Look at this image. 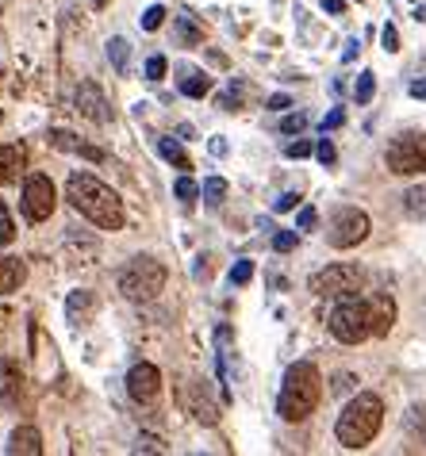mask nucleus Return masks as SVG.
<instances>
[{
  "mask_svg": "<svg viewBox=\"0 0 426 456\" xmlns=\"http://www.w3.org/2000/svg\"><path fill=\"white\" fill-rule=\"evenodd\" d=\"M181 93H184V96H193V100L208 96V93H211V77H208V73H200V69H184Z\"/></svg>",
  "mask_w": 426,
  "mask_h": 456,
  "instance_id": "6ab92c4d",
  "label": "nucleus"
},
{
  "mask_svg": "<svg viewBox=\"0 0 426 456\" xmlns=\"http://www.w3.org/2000/svg\"><path fill=\"white\" fill-rule=\"evenodd\" d=\"M66 200L78 208L85 219L96 223L100 231H119L127 223V211H123V200L111 192L104 181H96L93 173H73L66 181Z\"/></svg>",
  "mask_w": 426,
  "mask_h": 456,
  "instance_id": "f257e3e1",
  "label": "nucleus"
},
{
  "mask_svg": "<svg viewBox=\"0 0 426 456\" xmlns=\"http://www.w3.org/2000/svg\"><path fill=\"white\" fill-rule=\"evenodd\" d=\"M12 238H16V231H12V219H8L4 211H0V246H8Z\"/></svg>",
  "mask_w": 426,
  "mask_h": 456,
  "instance_id": "4c0bfd02",
  "label": "nucleus"
},
{
  "mask_svg": "<svg viewBox=\"0 0 426 456\" xmlns=\"http://www.w3.org/2000/svg\"><path fill=\"white\" fill-rule=\"evenodd\" d=\"M381 43H384V50H388V54H396V50H399V35H396V28H392V23H388V28L381 31Z\"/></svg>",
  "mask_w": 426,
  "mask_h": 456,
  "instance_id": "f704fd0d",
  "label": "nucleus"
},
{
  "mask_svg": "<svg viewBox=\"0 0 426 456\" xmlns=\"http://www.w3.org/2000/svg\"><path fill=\"white\" fill-rule=\"evenodd\" d=\"M66 311H70V322H85V314H89L93 311V296H89V291H73V296H70V303H66Z\"/></svg>",
  "mask_w": 426,
  "mask_h": 456,
  "instance_id": "412c9836",
  "label": "nucleus"
},
{
  "mask_svg": "<svg viewBox=\"0 0 426 456\" xmlns=\"http://www.w3.org/2000/svg\"><path fill=\"white\" fill-rule=\"evenodd\" d=\"M50 142H54L58 150H66V154H81V158H89V161H104V150L89 146L85 138L70 134V131H50Z\"/></svg>",
  "mask_w": 426,
  "mask_h": 456,
  "instance_id": "4468645a",
  "label": "nucleus"
},
{
  "mask_svg": "<svg viewBox=\"0 0 426 456\" xmlns=\"http://www.w3.org/2000/svg\"><path fill=\"white\" fill-rule=\"evenodd\" d=\"M119 291H123V299H131V303L158 299L161 291H166V265L154 261V257L127 261L119 273Z\"/></svg>",
  "mask_w": 426,
  "mask_h": 456,
  "instance_id": "20e7f679",
  "label": "nucleus"
},
{
  "mask_svg": "<svg viewBox=\"0 0 426 456\" xmlns=\"http://www.w3.org/2000/svg\"><path fill=\"white\" fill-rule=\"evenodd\" d=\"M304 126H307L304 116H284V119H281V131H284V134H299Z\"/></svg>",
  "mask_w": 426,
  "mask_h": 456,
  "instance_id": "72a5a7b5",
  "label": "nucleus"
},
{
  "mask_svg": "<svg viewBox=\"0 0 426 456\" xmlns=\"http://www.w3.org/2000/svg\"><path fill=\"white\" fill-rule=\"evenodd\" d=\"M158 154L169 161V166H177V169H193V161H189V154L181 150V142H173V138H161L158 142Z\"/></svg>",
  "mask_w": 426,
  "mask_h": 456,
  "instance_id": "aec40b11",
  "label": "nucleus"
},
{
  "mask_svg": "<svg viewBox=\"0 0 426 456\" xmlns=\"http://www.w3.org/2000/svg\"><path fill=\"white\" fill-rule=\"evenodd\" d=\"M319 395H323V379H319L315 364L311 361L288 364L281 395H277V414L284 422H304V418L319 407Z\"/></svg>",
  "mask_w": 426,
  "mask_h": 456,
  "instance_id": "7ed1b4c3",
  "label": "nucleus"
},
{
  "mask_svg": "<svg viewBox=\"0 0 426 456\" xmlns=\"http://www.w3.org/2000/svg\"><path fill=\"white\" fill-rule=\"evenodd\" d=\"M373 93H377V77L373 73H361L357 85H354V96H357V104H369Z\"/></svg>",
  "mask_w": 426,
  "mask_h": 456,
  "instance_id": "bb28decb",
  "label": "nucleus"
},
{
  "mask_svg": "<svg viewBox=\"0 0 426 456\" xmlns=\"http://www.w3.org/2000/svg\"><path fill=\"white\" fill-rule=\"evenodd\" d=\"M269 108L273 111H284V108H292V100H288L284 93H277V96H269Z\"/></svg>",
  "mask_w": 426,
  "mask_h": 456,
  "instance_id": "a19ab883",
  "label": "nucleus"
},
{
  "mask_svg": "<svg viewBox=\"0 0 426 456\" xmlns=\"http://www.w3.org/2000/svg\"><path fill=\"white\" fill-rule=\"evenodd\" d=\"M411 96H426V77L422 81H411Z\"/></svg>",
  "mask_w": 426,
  "mask_h": 456,
  "instance_id": "a18cd8bd",
  "label": "nucleus"
},
{
  "mask_svg": "<svg viewBox=\"0 0 426 456\" xmlns=\"http://www.w3.org/2000/svg\"><path fill=\"white\" fill-rule=\"evenodd\" d=\"M161 20H166V8L161 4H150L143 16H139V23H143V31H158L161 28Z\"/></svg>",
  "mask_w": 426,
  "mask_h": 456,
  "instance_id": "c85d7f7f",
  "label": "nucleus"
},
{
  "mask_svg": "<svg viewBox=\"0 0 426 456\" xmlns=\"http://www.w3.org/2000/svg\"><path fill=\"white\" fill-rule=\"evenodd\" d=\"M388 169L392 173H426V134H399L392 146H388Z\"/></svg>",
  "mask_w": 426,
  "mask_h": 456,
  "instance_id": "423d86ee",
  "label": "nucleus"
},
{
  "mask_svg": "<svg viewBox=\"0 0 426 456\" xmlns=\"http://www.w3.org/2000/svg\"><path fill=\"white\" fill-rule=\"evenodd\" d=\"M349 387H354V376H338L334 379V391H349Z\"/></svg>",
  "mask_w": 426,
  "mask_h": 456,
  "instance_id": "c03bdc74",
  "label": "nucleus"
},
{
  "mask_svg": "<svg viewBox=\"0 0 426 456\" xmlns=\"http://www.w3.org/2000/svg\"><path fill=\"white\" fill-rule=\"evenodd\" d=\"M284 154H288V158H307V154H311V142H304V138H299V142H288Z\"/></svg>",
  "mask_w": 426,
  "mask_h": 456,
  "instance_id": "e433bc0d",
  "label": "nucleus"
},
{
  "mask_svg": "<svg viewBox=\"0 0 426 456\" xmlns=\"http://www.w3.org/2000/svg\"><path fill=\"white\" fill-rule=\"evenodd\" d=\"M404 211H407V215H415V219H426V184L411 188V192L404 196Z\"/></svg>",
  "mask_w": 426,
  "mask_h": 456,
  "instance_id": "b1692460",
  "label": "nucleus"
},
{
  "mask_svg": "<svg viewBox=\"0 0 426 456\" xmlns=\"http://www.w3.org/2000/svg\"><path fill=\"white\" fill-rule=\"evenodd\" d=\"M361 288V269L357 265H327L323 273L311 276V291L315 296H354Z\"/></svg>",
  "mask_w": 426,
  "mask_h": 456,
  "instance_id": "6e6552de",
  "label": "nucleus"
},
{
  "mask_svg": "<svg viewBox=\"0 0 426 456\" xmlns=\"http://www.w3.org/2000/svg\"><path fill=\"white\" fill-rule=\"evenodd\" d=\"M223 196H227V181H223V176H208V181H204V200L211 208H219Z\"/></svg>",
  "mask_w": 426,
  "mask_h": 456,
  "instance_id": "393cba45",
  "label": "nucleus"
},
{
  "mask_svg": "<svg viewBox=\"0 0 426 456\" xmlns=\"http://www.w3.org/2000/svg\"><path fill=\"white\" fill-rule=\"evenodd\" d=\"M273 249H277V253L296 249V231H277V234H273Z\"/></svg>",
  "mask_w": 426,
  "mask_h": 456,
  "instance_id": "7c9ffc66",
  "label": "nucleus"
},
{
  "mask_svg": "<svg viewBox=\"0 0 426 456\" xmlns=\"http://www.w3.org/2000/svg\"><path fill=\"white\" fill-rule=\"evenodd\" d=\"M404 434H407L411 445L426 449V403H415V407L404 414Z\"/></svg>",
  "mask_w": 426,
  "mask_h": 456,
  "instance_id": "2eb2a0df",
  "label": "nucleus"
},
{
  "mask_svg": "<svg viewBox=\"0 0 426 456\" xmlns=\"http://www.w3.org/2000/svg\"><path fill=\"white\" fill-rule=\"evenodd\" d=\"M177 39H181L184 46H193V43L204 39V28H200V23L189 16V12H184V16H177Z\"/></svg>",
  "mask_w": 426,
  "mask_h": 456,
  "instance_id": "4be33fe9",
  "label": "nucleus"
},
{
  "mask_svg": "<svg viewBox=\"0 0 426 456\" xmlns=\"http://www.w3.org/2000/svg\"><path fill=\"white\" fill-rule=\"evenodd\" d=\"M369 238V215L357 211V208H338L334 219H331V234L327 242L334 249H349V246H361Z\"/></svg>",
  "mask_w": 426,
  "mask_h": 456,
  "instance_id": "0eeeda50",
  "label": "nucleus"
},
{
  "mask_svg": "<svg viewBox=\"0 0 426 456\" xmlns=\"http://www.w3.org/2000/svg\"><path fill=\"white\" fill-rule=\"evenodd\" d=\"M323 8H327V12H334V16H342V12H346V4H342V0H323Z\"/></svg>",
  "mask_w": 426,
  "mask_h": 456,
  "instance_id": "37998d69",
  "label": "nucleus"
},
{
  "mask_svg": "<svg viewBox=\"0 0 426 456\" xmlns=\"http://www.w3.org/2000/svg\"><path fill=\"white\" fill-rule=\"evenodd\" d=\"M108 4V0H93V8H104Z\"/></svg>",
  "mask_w": 426,
  "mask_h": 456,
  "instance_id": "de8ad7c7",
  "label": "nucleus"
},
{
  "mask_svg": "<svg viewBox=\"0 0 426 456\" xmlns=\"http://www.w3.org/2000/svg\"><path fill=\"white\" fill-rule=\"evenodd\" d=\"M23 215L31 223H43L54 215V184H50V176L43 173L28 176V184H23Z\"/></svg>",
  "mask_w": 426,
  "mask_h": 456,
  "instance_id": "1a4fd4ad",
  "label": "nucleus"
},
{
  "mask_svg": "<svg viewBox=\"0 0 426 456\" xmlns=\"http://www.w3.org/2000/svg\"><path fill=\"white\" fill-rule=\"evenodd\" d=\"M158 391H161V372H158L150 361L135 364V369L127 372V395H131L135 403H150V399H158Z\"/></svg>",
  "mask_w": 426,
  "mask_h": 456,
  "instance_id": "9b49d317",
  "label": "nucleus"
},
{
  "mask_svg": "<svg viewBox=\"0 0 426 456\" xmlns=\"http://www.w3.org/2000/svg\"><path fill=\"white\" fill-rule=\"evenodd\" d=\"M238 104H242V85L231 81V88L219 96V108H227V111H238Z\"/></svg>",
  "mask_w": 426,
  "mask_h": 456,
  "instance_id": "c756f323",
  "label": "nucleus"
},
{
  "mask_svg": "<svg viewBox=\"0 0 426 456\" xmlns=\"http://www.w3.org/2000/svg\"><path fill=\"white\" fill-rule=\"evenodd\" d=\"M20 166H23V150L20 146H0V184L16 181Z\"/></svg>",
  "mask_w": 426,
  "mask_h": 456,
  "instance_id": "a211bd4d",
  "label": "nucleus"
},
{
  "mask_svg": "<svg viewBox=\"0 0 426 456\" xmlns=\"http://www.w3.org/2000/svg\"><path fill=\"white\" fill-rule=\"evenodd\" d=\"M384 426V403L381 395H373V391H357L354 399L346 403V411L338 414V445L342 449H365L373 437L381 434Z\"/></svg>",
  "mask_w": 426,
  "mask_h": 456,
  "instance_id": "f03ea898",
  "label": "nucleus"
},
{
  "mask_svg": "<svg viewBox=\"0 0 426 456\" xmlns=\"http://www.w3.org/2000/svg\"><path fill=\"white\" fill-rule=\"evenodd\" d=\"M173 192H177V200H184V204H193L196 196H204V188H200L193 176H177V184H173Z\"/></svg>",
  "mask_w": 426,
  "mask_h": 456,
  "instance_id": "a878e982",
  "label": "nucleus"
},
{
  "mask_svg": "<svg viewBox=\"0 0 426 456\" xmlns=\"http://www.w3.org/2000/svg\"><path fill=\"white\" fill-rule=\"evenodd\" d=\"M331 334L338 341H346V346H357V341H365L373 334V307H369V299H354V296H346L338 307L331 311Z\"/></svg>",
  "mask_w": 426,
  "mask_h": 456,
  "instance_id": "39448f33",
  "label": "nucleus"
},
{
  "mask_svg": "<svg viewBox=\"0 0 426 456\" xmlns=\"http://www.w3.org/2000/svg\"><path fill=\"white\" fill-rule=\"evenodd\" d=\"M73 104H78V111L85 119H93V123H111V108H108V96L100 93V85L93 81H85L78 88V96H73Z\"/></svg>",
  "mask_w": 426,
  "mask_h": 456,
  "instance_id": "f8f14e48",
  "label": "nucleus"
},
{
  "mask_svg": "<svg viewBox=\"0 0 426 456\" xmlns=\"http://www.w3.org/2000/svg\"><path fill=\"white\" fill-rule=\"evenodd\" d=\"M296 204H299V196H296V192H284V196H281V200H277V204H273V208H277V211H292Z\"/></svg>",
  "mask_w": 426,
  "mask_h": 456,
  "instance_id": "ea45409f",
  "label": "nucleus"
},
{
  "mask_svg": "<svg viewBox=\"0 0 426 456\" xmlns=\"http://www.w3.org/2000/svg\"><path fill=\"white\" fill-rule=\"evenodd\" d=\"M146 77H150V81H161V77H166V58H161V54L150 58V61H146Z\"/></svg>",
  "mask_w": 426,
  "mask_h": 456,
  "instance_id": "2f4dec72",
  "label": "nucleus"
},
{
  "mask_svg": "<svg viewBox=\"0 0 426 456\" xmlns=\"http://www.w3.org/2000/svg\"><path fill=\"white\" fill-rule=\"evenodd\" d=\"M108 58L116 73H127V61H131V43L127 39H108Z\"/></svg>",
  "mask_w": 426,
  "mask_h": 456,
  "instance_id": "5701e85b",
  "label": "nucleus"
},
{
  "mask_svg": "<svg viewBox=\"0 0 426 456\" xmlns=\"http://www.w3.org/2000/svg\"><path fill=\"white\" fill-rule=\"evenodd\" d=\"M319 223V215H315V208H304V211H299L296 215V226H299V231H311V226H315Z\"/></svg>",
  "mask_w": 426,
  "mask_h": 456,
  "instance_id": "c9c22d12",
  "label": "nucleus"
},
{
  "mask_svg": "<svg viewBox=\"0 0 426 456\" xmlns=\"http://www.w3.org/2000/svg\"><path fill=\"white\" fill-rule=\"evenodd\" d=\"M0 211H4V208H0Z\"/></svg>",
  "mask_w": 426,
  "mask_h": 456,
  "instance_id": "09e8293b",
  "label": "nucleus"
},
{
  "mask_svg": "<svg viewBox=\"0 0 426 456\" xmlns=\"http://www.w3.org/2000/svg\"><path fill=\"white\" fill-rule=\"evenodd\" d=\"M357 50H361L357 43H349V46H346V54H342V61H354V58H357Z\"/></svg>",
  "mask_w": 426,
  "mask_h": 456,
  "instance_id": "49530a36",
  "label": "nucleus"
},
{
  "mask_svg": "<svg viewBox=\"0 0 426 456\" xmlns=\"http://www.w3.org/2000/svg\"><path fill=\"white\" fill-rule=\"evenodd\" d=\"M346 123V116H342V108H334L327 119H323V131H334V126H342Z\"/></svg>",
  "mask_w": 426,
  "mask_h": 456,
  "instance_id": "58836bf2",
  "label": "nucleus"
},
{
  "mask_svg": "<svg viewBox=\"0 0 426 456\" xmlns=\"http://www.w3.org/2000/svg\"><path fill=\"white\" fill-rule=\"evenodd\" d=\"M181 407L189 411L196 422H204V426H216L219 422V407L208 399V391L200 379H184V387H181Z\"/></svg>",
  "mask_w": 426,
  "mask_h": 456,
  "instance_id": "9d476101",
  "label": "nucleus"
},
{
  "mask_svg": "<svg viewBox=\"0 0 426 456\" xmlns=\"http://www.w3.org/2000/svg\"><path fill=\"white\" fill-rule=\"evenodd\" d=\"M0 119H4V116H0Z\"/></svg>",
  "mask_w": 426,
  "mask_h": 456,
  "instance_id": "8fccbe9b",
  "label": "nucleus"
},
{
  "mask_svg": "<svg viewBox=\"0 0 426 456\" xmlns=\"http://www.w3.org/2000/svg\"><path fill=\"white\" fill-rule=\"evenodd\" d=\"M135 449H139V452H161V445L154 437H139V445H135Z\"/></svg>",
  "mask_w": 426,
  "mask_h": 456,
  "instance_id": "79ce46f5",
  "label": "nucleus"
},
{
  "mask_svg": "<svg viewBox=\"0 0 426 456\" xmlns=\"http://www.w3.org/2000/svg\"><path fill=\"white\" fill-rule=\"evenodd\" d=\"M315 158L323 161V166H334V158H338V154H334V142H331V138H323V142L315 146Z\"/></svg>",
  "mask_w": 426,
  "mask_h": 456,
  "instance_id": "473e14b6",
  "label": "nucleus"
},
{
  "mask_svg": "<svg viewBox=\"0 0 426 456\" xmlns=\"http://www.w3.org/2000/svg\"><path fill=\"white\" fill-rule=\"evenodd\" d=\"M23 261L20 257H0V296H8V291H16L23 284Z\"/></svg>",
  "mask_w": 426,
  "mask_h": 456,
  "instance_id": "f3484780",
  "label": "nucleus"
},
{
  "mask_svg": "<svg viewBox=\"0 0 426 456\" xmlns=\"http://www.w3.org/2000/svg\"><path fill=\"white\" fill-rule=\"evenodd\" d=\"M8 452L12 456H39L43 452V434L35 426H16L12 429V437H8Z\"/></svg>",
  "mask_w": 426,
  "mask_h": 456,
  "instance_id": "ddd939ff",
  "label": "nucleus"
},
{
  "mask_svg": "<svg viewBox=\"0 0 426 456\" xmlns=\"http://www.w3.org/2000/svg\"><path fill=\"white\" fill-rule=\"evenodd\" d=\"M369 307H373V334H388L392 330V319H396V307H392V299L388 296H373L369 299Z\"/></svg>",
  "mask_w": 426,
  "mask_h": 456,
  "instance_id": "dca6fc26",
  "label": "nucleus"
},
{
  "mask_svg": "<svg viewBox=\"0 0 426 456\" xmlns=\"http://www.w3.org/2000/svg\"><path fill=\"white\" fill-rule=\"evenodd\" d=\"M227 281L231 284H250V281H254V261H234L231 273H227Z\"/></svg>",
  "mask_w": 426,
  "mask_h": 456,
  "instance_id": "cd10ccee",
  "label": "nucleus"
}]
</instances>
